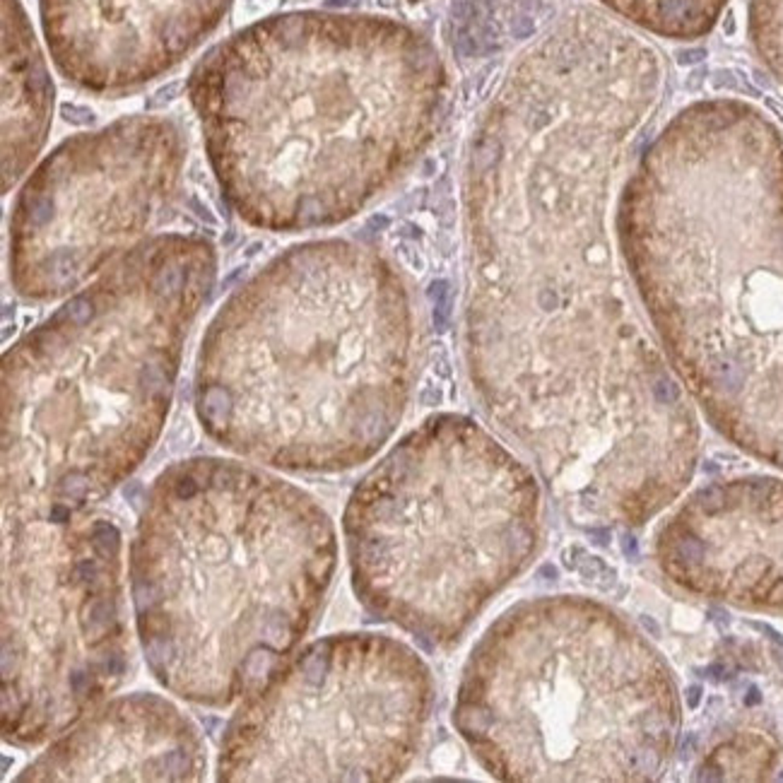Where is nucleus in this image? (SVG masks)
Listing matches in <instances>:
<instances>
[{"mask_svg":"<svg viewBox=\"0 0 783 783\" xmlns=\"http://www.w3.org/2000/svg\"><path fill=\"white\" fill-rule=\"evenodd\" d=\"M663 87L581 8L506 75L463 169L465 362L487 417L586 530L639 528L692 478V403L612 242V193Z\"/></svg>","mask_w":783,"mask_h":783,"instance_id":"obj_1","label":"nucleus"},{"mask_svg":"<svg viewBox=\"0 0 783 783\" xmlns=\"http://www.w3.org/2000/svg\"><path fill=\"white\" fill-rule=\"evenodd\" d=\"M615 229L677 379L738 446L783 468V135L704 99L646 145Z\"/></svg>","mask_w":783,"mask_h":783,"instance_id":"obj_2","label":"nucleus"},{"mask_svg":"<svg viewBox=\"0 0 783 783\" xmlns=\"http://www.w3.org/2000/svg\"><path fill=\"white\" fill-rule=\"evenodd\" d=\"M443 92L419 32L360 15L263 22L191 80L222 193L270 232L333 227L388 191L432 143Z\"/></svg>","mask_w":783,"mask_h":783,"instance_id":"obj_3","label":"nucleus"},{"mask_svg":"<svg viewBox=\"0 0 783 783\" xmlns=\"http://www.w3.org/2000/svg\"><path fill=\"white\" fill-rule=\"evenodd\" d=\"M417 371V314L398 268L345 239L275 256L229 294L198 357L196 412L232 454L340 473L398 429Z\"/></svg>","mask_w":783,"mask_h":783,"instance_id":"obj_4","label":"nucleus"},{"mask_svg":"<svg viewBox=\"0 0 783 783\" xmlns=\"http://www.w3.org/2000/svg\"><path fill=\"white\" fill-rule=\"evenodd\" d=\"M335 564L333 521L304 489L239 460L169 465L130 547L150 670L193 704L244 701L311 629Z\"/></svg>","mask_w":783,"mask_h":783,"instance_id":"obj_5","label":"nucleus"},{"mask_svg":"<svg viewBox=\"0 0 783 783\" xmlns=\"http://www.w3.org/2000/svg\"><path fill=\"white\" fill-rule=\"evenodd\" d=\"M215 275L207 239H145L5 352L3 523L87 513L143 463Z\"/></svg>","mask_w":783,"mask_h":783,"instance_id":"obj_6","label":"nucleus"},{"mask_svg":"<svg viewBox=\"0 0 783 783\" xmlns=\"http://www.w3.org/2000/svg\"><path fill=\"white\" fill-rule=\"evenodd\" d=\"M454 725L499 781H658L680 725L660 653L624 615L581 596L509 607L458 685Z\"/></svg>","mask_w":783,"mask_h":783,"instance_id":"obj_7","label":"nucleus"},{"mask_svg":"<svg viewBox=\"0 0 783 783\" xmlns=\"http://www.w3.org/2000/svg\"><path fill=\"white\" fill-rule=\"evenodd\" d=\"M540 484L465 414H434L362 478L342 518L362 605L434 651L463 639L528 569Z\"/></svg>","mask_w":783,"mask_h":783,"instance_id":"obj_8","label":"nucleus"},{"mask_svg":"<svg viewBox=\"0 0 783 783\" xmlns=\"http://www.w3.org/2000/svg\"><path fill=\"white\" fill-rule=\"evenodd\" d=\"M427 663L384 634H333L292 655L244 699L220 781L384 783L403 776L427 728Z\"/></svg>","mask_w":783,"mask_h":783,"instance_id":"obj_9","label":"nucleus"},{"mask_svg":"<svg viewBox=\"0 0 783 783\" xmlns=\"http://www.w3.org/2000/svg\"><path fill=\"white\" fill-rule=\"evenodd\" d=\"M121 533L104 516L3 523V735L60 738L124 682Z\"/></svg>","mask_w":783,"mask_h":783,"instance_id":"obj_10","label":"nucleus"},{"mask_svg":"<svg viewBox=\"0 0 783 783\" xmlns=\"http://www.w3.org/2000/svg\"><path fill=\"white\" fill-rule=\"evenodd\" d=\"M176 124L130 116L68 138L27 176L10 217V277L22 296L60 299L148 239L178 196Z\"/></svg>","mask_w":783,"mask_h":783,"instance_id":"obj_11","label":"nucleus"},{"mask_svg":"<svg viewBox=\"0 0 783 783\" xmlns=\"http://www.w3.org/2000/svg\"><path fill=\"white\" fill-rule=\"evenodd\" d=\"M227 0H44L60 70L94 92L135 87L207 34Z\"/></svg>","mask_w":783,"mask_h":783,"instance_id":"obj_12","label":"nucleus"},{"mask_svg":"<svg viewBox=\"0 0 783 783\" xmlns=\"http://www.w3.org/2000/svg\"><path fill=\"white\" fill-rule=\"evenodd\" d=\"M198 728L157 694L106 701L63 733L17 781H200Z\"/></svg>","mask_w":783,"mask_h":783,"instance_id":"obj_13","label":"nucleus"},{"mask_svg":"<svg viewBox=\"0 0 783 783\" xmlns=\"http://www.w3.org/2000/svg\"><path fill=\"white\" fill-rule=\"evenodd\" d=\"M5 65H3V191H10L39 157L49 135L51 80L27 17L5 0Z\"/></svg>","mask_w":783,"mask_h":783,"instance_id":"obj_14","label":"nucleus"},{"mask_svg":"<svg viewBox=\"0 0 783 783\" xmlns=\"http://www.w3.org/2000/svg\"><path fill=\"white\" fill-rule=\"evenodd\" d=\"M617 20L663 39L694 41L706 36L730 0H600Z\"/></svg>","mask_w":783,"mask_h":783,"instance_id":"obj_15","label":"nucleus"},{"mask_svg":"<svg viewBox=\"0 0 783 783\" xmlns=\"http://www.w3.org/2000/svg\"><path fill=\"white\" fill-rule=\"evenodd\" d=\"M747 25L759 63L783 84V0H749Z\"/></svg>","mask_w":783,"mask_h":783,"instance_id":"obj_16","label":"nucleus"},{"mask_svg":"<svg viewBox=\"0 0 783 783\" xmlns=\"http://www.w3.org/2000/svg\"><path fill=\"white\" fill-rule=\"evenodd\" d=\"M745 701H747V704L752 706L754 701H759V692H757V690H752V692H749V697H747V699H745Z\"/></svg>","mask_w":783,"mask_h":783,"instance_id":"obj_17","label":"nucleus"},{"mask_svg":"<svg viewBox=\"0 0 783 783\" xmlns=\"http://www.w3.org/2000/svg\"><path fill=\"white\" fill-rule=\"evenodd\" d=\"M697 694H699V690H697V687H694V690H690V704L692 706H697Z\"/></svg>","mask_w":783,"mask_h":783,"instance_id":"obj_18","label":"nucleus"},{"mask_svg":"<svg viewBox=\"0 0 783 783\" xmlns=\"http://www.w3.org/2000/svg\"><path fill=\"white\" fill-rule=\"evenodd\" d=\"M412 3H414V0H412Z\"/></svg>","mask_w":783,"mask_h":783,"instance_id":"obj_19","label":"nucleus"}]
</instances>
